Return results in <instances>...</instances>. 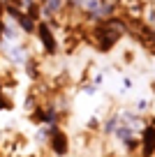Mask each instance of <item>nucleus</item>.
<instances>
[{"instance_id":"f03ea898","label":"nucleus","mask_w":155,"mask_h":157,"mask_svg":"<svg viewBox=\"0 0 155 157\" xmlns=\"http://www.w3.org/2000/svg\"><path fill=\"white\" fill-rule=\"evenodd\" d=\"M33 39L37 42V46H39V51H42V56H44V58H49V60H54L56 56L60 53V49H63L58 33L54 30V25L49 23V21H44V19L37 21V28H35Z\"/></svg>"},{"instance_id":"39448f33","label":"nucleus","mask_w":155,"mask_h":157,"mask_svg":"<svg viewBox=\"0 0 155 157\" xmlns=\"http://www.w3.org/2000/svg\"><path fill=\"white\" fill-rule=\"evenodd\" d=\"M141 155L144 157L155 155V125H144L141 127Z\"/></svg>"},{"instance_id":"423d86ee","label":"nucleus","mask_w":155,"mask_h":157,"mask_svg":"<svg viewBox=\"0 0 155 157\" xmlns=\"http://www.w3.org/2000/svg\"><path fill=\"white\" fill-rule=\"evenodd\" d=\"M23 37V33L19 30V25L14 23V21L5 19V28H2V42H7V44H16V42H21Z\"/></svg>"},{"instance_id":"20e7f679","label":"nucleus","mask_w":155,"mask_h":157,"mask_svg":"<svg viewBox=\"0 0 155 157\" xmlns=\"http://www.w3.org/2000/svg\"><path fill=\"white\" fill-rule=\"evenodd\" d=\"M46 148L54 157H67V152L72 150V141H70V134L65 132L60 125L51 127V134H49Z\"/></svg>"},{"instance_id":"6e6552de","label":"nucleus","mask_w":155,"mask_h":157,"mask_svg":"<svg viewBox=\"0 0 155 157\" xmlns=\"http://www.w3.org/2000/svg\"><path fill=\"white\" fill-rule=\"evenodd\" d=\"M121 125V116L118 113H113V116H109L107 120H104V125H102V129H104V134H113L116 132V127Z\"/></svg>"},{"instance_id":"7ed1b4c3","label":"nucleus","mask_w":155,"mask_h":157,"mask_svg":"<svg viewBox=\"0 0 155 157\" xmlns=\"http://www.w3.org/2000/svg\"><path fill=\"white\" fill-rule=\"evenodd\" d=\"M30 56H35V53L30 51V46H28V42H26V39L16 42V44L0 42V58L5 60L7 65H12L14 69H21V67L30 60Z\"/></svg>"},{"instance_id":"f257e3e1","label":"nucleus","mask_w":155,"mask_h":157,"mask_svg":"<svg viewBox=\"0 0 155 157\" xmlns=\"http://www.w3.org/2000/svg\"><path fill=\"white\" fill-rule=\"evenodd\" d=\"M125 33H127V23L121 16L113 14V16H109V19H104V21L93 23L88 37H90V44L95 46V51H100V53H111V51L121 44V39L125 37Z\"/></svg>"},{"instance_id":"9d476101","label":"nucleus","mask_w":155,"mask_h":157,"mask_svg":"<svg viewBox=\"0 0 155 157\" xmlns=\"http://www.w3.org/2000/svg\"><path fill=\"white\" fill-rule=\"evenodd\" d=\"M148 99H139V102H137V111H139V113H144L146 111V109H148Z\"/></svg>"},{"instance_id":"0eeeda50","label":"nucleus","mask_w":155,"mask_h":157,"mask_svg":"<svg viewBox=\"0 0 155 157\" xmlns=\"http://www.w3.org/2000/svg\"><path fill=\"white\" fill-rule=\"evenodd\" d=\"M21 10H23L26 14H28L30 19L35 21V23H37V21H42V5H39L37 0H23Z\"/></svg>"},{"instance_id":"1a4fd4ad","label":"nucleus","mask_w":155,"mask_h":157,"mask_svg":"<svg viewBox=\"0 0 155 157\" xmlns=\"http://www.w3.org/2000/svg\"><path fill=\"white\" fill-rule=\"evenodd\" d=\"M2 28H5V0H0V42H2Z\"/></svg>"},{"instance_id":"9b49d317","label":"nucleus","mask_w":155,"mask_h":157,"mask_svg":"<svg viewBox=\"0 0 155 157\" xmlns=\"http://www.w3.org/2000/svg\"><path fill=\"white\" fill-rule=\"evenodd\" d=\"M153 157H155V155H153Z\"/></svg>"}]
</instances>
